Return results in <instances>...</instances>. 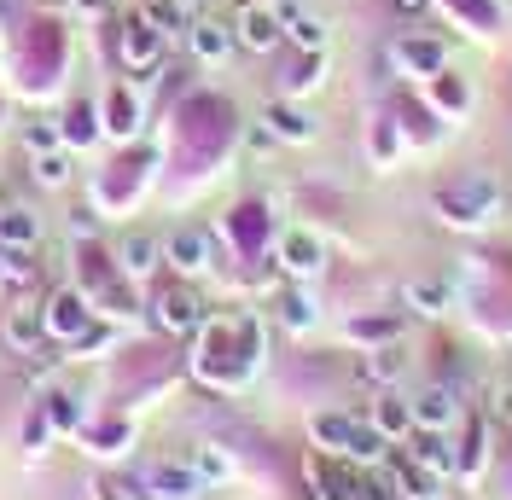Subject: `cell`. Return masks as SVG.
I'll return each instance as SVG.
<instances>
[{
    "instance_id": "1",
    "label": "cell",
    "mask_w": 512,
    "mask_h": 500,
    "mask_svg": "<svg viewBox=\"0 0 512 500\" xmlns=\"http://www.w3.org/2000/svg\"><path fill=\"white\" fill-rule=\"evenodd\" d=\"M495 204H501V192H495L489 175H478V181H454V187L437 192V210H443L454 227H478V221H489Z\"/></svg>"
},
{
    "instance_id": "2",
    "label": "cell",
    "mask_w": 512,
    "mask_h": 500,
    "mask_svg": "<svg viewBox=\"0 0 512 500\" xmlns=\"http://www.w3.org/2000/svg\"><path fill=\"white\" fill-rule=\"evenodd\" d=\"M384 477H390V495L402 500H437V489H443V477H431L414 454H384Z\"/></svg>"
},
{
    "instance_id": "3",
    "label": "cell",
    "mask_w": 512,
    "mask_h": 500,
    "mask_svg": "<svg viewBox=\"0 0 512 500\" xmlns=\"http://www.w3.org/2000/svg\"><path fill=\"white\" fill-rule=\"evenodd\" d=\"M414 425L419 431H448V425H460V390L454 384H425L414 396Z\"/></svg>"
},
{
    "instance_id": "4",
    "label": "cell",
    "mask_w": 512,
    "mask_h": 500,
    "mask_svg": "<svg viewBox=\"0 0 512 500\" xmlns=\"http://www.w3.org/2000/svg\"><path fill=\"white\" fill-rule=\"evenodd\" d=\"M140 483H146V495H158V500H192L198 489H204V483H198V471L175 466V460H169V466H146V471H140Z\"/></svg>"
},
{
    "instance_id": "5",
    "label": "cell",
    "mask_w": 512,
    "mask_h": 500,
    "mask_svg": "<svg viewBox=\"0 0 512 500\" xmlns=\"http://www.w3.org/2000/svg\"><path fill=\"white\" fill-rule=\"evenodd\" d=\"M163 256H169L181 274H204V268H210V233H204V227H181V233L163 245Z\"/></svg>"
},
{
    "instance_id": "6",
    "label": "cell",
    "mask_w": 512,
    "mask_h": 500,
    "mask_svg": "<svg viewBox=\"0 0 512 500\" xmlns=\"http://www.w3.org/2000/svg\"><path fill=\"white\" fill-rule=\"evenodd\" d=\"M408 454H414L431 477H443V483L454 477V442H448V431H419L414 425V448H408Z\"/></svg>"
},
{
    "instance_id": "7",
    "label": "cell",
    "mask_w": 512,
    "mask_h": 500,
    "mask_svg": "<svg viewBox=\"0 0 512 500\" xmlns=\"http://www.w3.org/2000/svg\"><path fill=\"white\" fill-rule=\"evenodd\" d=\"M158 326L163 332H192L198 326V297L187 285H163L158 291Z\"/></svg>"
},
{
    "instance_id": "8",
    "label": "cell",
    "mask_w": 512,
    "mask_h": 500,
    "mask_svg": "<svg viewBox=\"0 0 512 500\" xmlns=\"http://www.w3.org/2000/svg\"><path fill=\"white\" fill-rule=\"evenodd\" d=\"M309 477H315L320 500H355L361 489H367V477L350 466H326V460H309Z\"/></svg>"
},
{
    "instance_id": "9",
    "label": "cell",
    "mask_w": 512,
    "mask_h": 500,
    "mask_svg": "<svg viewBox=\"0 0 512 500\" xmlns=\"http://www.w3.org/2000/svg\"><path fill=\"white\" fill-rule=\"evenodd\" d=\"M489 448H483V419H460V442H454V477H483Z\"/></svg>"
},
{
    "instance_id": "10",
    "label": "cell",
    "mask_w": 512,
    "mask_h": 500,
    "mask_svg": "<svg viewBox=\"0 0 512 500\" xmlns=\"http://www.w3.org/2000/svg\"><path fill=\"white\" fill-rule=\"evenodd\" d=\"M367 425H373L384 442L408 437V431H414V402H402V396H379V407L367 413Z\"/></svg>"
},
{
    "instance_id": "11",
    "label": "cell",
    "mask_w": 512,
    "mask_h": 500,
    "mask_svg": "<svg viewBox=\"0 0 512 500\" xmlns=\"http://www.w3.org/2000/svg\"><path fill=\"white\" fill-rule=\"evenodd\" d=\"M396 64L414 70V76H437V70H443V41L408 35V41H396Z\"/></svg>"
},
{
    "instance_id": "12",
    "label": "cell",
    "mask_w": 512,
    "mask_h": 500,
    "mask_svg": "<svg viewBox=\"0 0 512 500\" xmlns=\"http://www.w3.org/2000/svg\"><path fill=\"white\" fill-rule=\"evenodd\" d=\"M239 41H245L251 53H268V47L280 41V18L262 12V6H245V12H239Z\"/></svg>"
},
{
    "instance_id": "13",
    "label": "cell",
    "mask_w": 512,
    "mask_h": 500,
    "mask_svg": "<svg viewBox=\"0 0 512 500\" xmlns=\"http://www.w3.org/2000/svg\"><path fill=\"white\" fill-rule=\"evenodd\" d=\"M158 53H163V41H158V30H152V24H128L123 59L134 64V70H152V64H158Z\"/></svg>"
},
{
    "instance_id": "14",
    "label": "cell",
    "mask_w": 512,
    "mask_h": 500,
    "mask_svg": "<svg viewBox=\"0 0 512 500\" xmlns=\"http://www.w3.org/2000/svg\"><path fill=\"white\" fill-rule=\"evenodd\" d=\"M280 256H286L291 274H315L320 268V239L315 233H286V250H280Z\"/></svg>"
},
{
    "instance_id": "15",
    "label": "cell",
    "mask_w": 512,
    "mask_h": 500,
    "mask_svg": "<svg viewBox=\"0 0 512 500\" xmlns=\"http://www.w3.org/2000/svg\"><path fill=\"white\" fill-rule=\"evenodd\" d=\"M402 367H408V361H402L396 349H367V355H361V378H367V384H396Z\"/></svg>"
},
{
    "instance_id": "16",
    "label": "cell",
    "mask_w": 512,
    "mask_h": 500,
    "mask_svg": "<svg viewBox=\"0 0 512 500\" xmlns=\"http://www.w3.org/2000/svg\"><path fill=\"white\" fill-rule=\"evenodd\" d=\"M41 332H47V320H41L35 309H18L12 320H6V344L12 349H35L41 344Z\"/></svg>"
},
{
    "instance_id": "17",
    "label": "cell",
    "mask_w": 512,
    "mask_h": 500,
    "mask_svg": "<svg viewBox=\"0 0 512 500\" xmlns=\"http://www.w3.org/2000/svg\"><path fill=\"white\" fill-rule=\"evenodd\" d=\"M268 134H280V140H309L315 128H309V117H303V111H291V105H274V111H268Z\"/></svg>"
},
{
    "instance_id": "18",
    "label": "cell",
    "mask_w": 512,
    "mask_h": 500,
    "mask_svg": "<svg viewBox=\"0 0 512 500\" xmlns=\"http://www.w3.org/2000/svg\"><path fill=\"white\" fill-rule=\"evenodd\" d=\"M402 332V320L396 314H367V320H355L350 326V338H361V344H390Z\"/></svg>"
},
{
    "instance_id": "19",
    "label": "cell",
    "mask_w": 512,
    "mask_h": 500,
    "mask_svg": "<svg viewBox=\"0 0 512 500\" xmlns=\"http://www.w3.org/2000/svg\"><path fill=\"white\" fill-rule=\"evenodd\" d=\"M105 117H111V123H105L111 134H123V140L134 134V123H140V105L128 99V88H117V94H111V105H105Z\"/></svg>"
},
{
    "instance_id": "20",
    "label": "cell",
    "mask_w": 512,
    "mask_h": 500,
    "mask_svg": "<svg viewBox=\"0 0 512 500\" xmlns=\"http://www.w3.org/2000/svg\"><path fill=\"white\" fill-rule=\"evenodd\" d=\"M192 47H198V59H227V47H233V35L222 30V24H198V30H192Z\"/></svg>"
},
{
    "instance_id": "21",
    "label": "cell",
    "mask_w": 512,
    "mask_h": 500,
    "mask_svg": "<svg viewBox=\"0 0 512 500\" xmlns=\"http://www.w3.org/2000/svg\"><path fill=\"white\" fill-rule=\"evenodd\" d=\"M47 326H53V332H82V326H88L82 297H70V291H64V297H53V320H47Z\"/></svg>"
},
{
    "instance_id": "22",
    "label": "cell",
    "mask_w": 512,
    "mask_h": 500,
    "mask_svg": "<svg viewBox=\"0 0 512 500\" xmlns=\"http://www.w3.org/2000/svg\"><path fill=\"white\" fill-rule=\"evenodd\" d=\"M192 471H198V483H227L233 477L222 448H192Z\"/></svg>"
},
{
    "instance_id": "23",
    "label": "cell",
    "mask_w": 512,
    "mask_h": 500,
    "mask_svg": "<svg viewBox=\"0 0 512 500\" xmlns=\"http://www.w3.org/2000/svg\"><path fill=\"white\" fill-rule=\"evenodd\" d=\"M408 303H414L419 314H443L448 309V285L443 280H414L408 285Z\"/></svg>"
},
{
    "instance_id": "24",
    "label": "cell",
    "mask_w": 512,
    "mask_h": 500,
    "mask_svg": "<svg viewBox=\"0 0 512 500\" xmlns=\"http://www.w3.org/2000/svg\"><path fill=\"white\" fill-rule=\"evenodd\" d=\"M94 134H99L94 105H70V117H64V140H70V146H88Z\"/></svg>"
},
{
    "instance_id": "25",
    "label": "cell",
    "mask_w": 512,
    "mask_h": 500,
    "mask_svg": "<svg viewBox=\"0 0 512 500\" xmlns=\"http://www.w3.org/2000/svg\"><path fill=\"white\" fill-rule=\"evenodd\" d=\"M152 256H158L152 239H128V245H123V274H152V268H158Z\"/></svg>"
},
{
    "instance_id": "26",
    "label": "cell",
    "mask_w": 512,
    "mask_h": 500,
    "mask_svg": "<svg viewBox=\"0 0 512 500\" xmlns=\"http://www.w3.org/2000/svg\"><path fill=\"white\" fill-rule=\"evenodd\" d=\"M291 41H297L303 53H320V41H326L320 18H303V12H291Z\"/></svg>"
},
{
    "instance_id": "27",
    "label": "cell",
    "mask_w": 512,
    "mask_h": 500,
    "mask_svg": "<svg viewBox=\"0 0 512 500\" xmlns=\"http://www.w3.org/2000/svg\"><path fill=\"white\" fill-rule=\"evenodd\" d=\"M280 320H286L291 332H309V320H315V309H309V297H280Z\"/></svg>"
},
{
    "instance_id": "28",
    "label": "cell",
    "mask_w": 512,
    "mask_h": 500,
    "mask_svg": "<svg viewBox=\"0 0 512 500\" xmlns=\"http://www.w3.org/2000/svg\"><path fill=\"white\" fill-rule=\"evenodd\" d=\"M315 82H320V53H309V59L286 76V88H291V94H303V88H315Z\"/></svg>"
},
{
    "instance_id": "29",
    "label": "cell",
    "mask_w": 512,
    "mask_h": 500,
    "mask_svg": "<svg viewBox=\"0 0 512 500\" xmlns=\"http://www.w3.org/2000/svg\"><path fill=\"white\" fill-rule=\"evenodd\" d=\"M0 233H6L12 245H24V239H35V221L24 216V210H12V221H0Z\"/></svg>"
},
{
    "instance_id": "30",
    "label": "cell",
    "mask_w": 512,
    "mask_h": 500,
    "mask_svg": "<svg viewBox=\"0 0 512 500\" xmlns=\"http://www.w3.org/2000/svg\"><path fill=\"white\" fill-rule=\"evenodd\" d=\"M35 169H41V181H47V187H59L64 175H70V169H64V157H59V152H47V157H41V163H35Z\"/></svg>"
},
{
    "instance_id": "31",
    "label": "cell",
    "mask_w": 512,
    "mask_h": 500,
    "mask_svg": "<svg viewBox=\"0 0 512 500\" xmlns=\"http://www.w3.org/2000/svg\"><path fill=\"white\" fill-rule=\"evenodd\" d=\"M489 413H495L501 425H512V384H495V402H489Z\"/></svg>"
},
{
    "instance_id": "32",
    "label": "cell",
    "mask_w": 512,
    "mask_h": 500,
    "mask_svg": "<svg viewBox=\"0 0 512 500\" xmlns=\"http://www.w3.org/2000/svg\"><path fill=\"white\" fill-rule=\"evenodd\" d=\"M419 6H425V0H396V12H419Z\"/></svg>"
},
{
    "instance_id": "33",
    "label": "cell",
    "mask_w": 512,
    "mask_h": 500,
    "mask_svg": "<svg viewBox=\"0 0 512 500\" xmlns=\"http://www.w3.org/2000/svg\"><path fill=\"white\" fill-rule=\"evenodd\" d=\"M169 6H181V12H192V6H198V0H169Z\"/></svg>"
}]
</instances>
